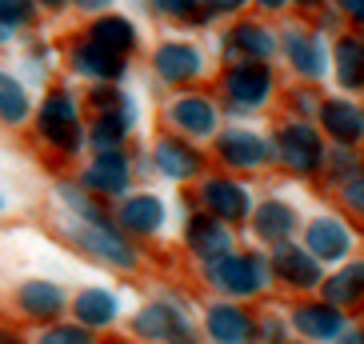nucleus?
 Wrapping results in <instances>:
<instances>
[{
	"label": "nucleus",
	"instance_id": "0eeeda50",
	"mask_svg": "<svg viewBox=\"0 0 364 344\" xmlns=\"http://www.w3.org/2000/svg\"><path fill=\"white\" fill-rule=\"evenodd\" d=\"M85 184L97 188V193H124V184H129V164H124V156L120 152H100L97 161L88 164Z\"/></svg>",
	"mask_w": 364,
	"mask_h": 344
},
{
	"label": "nucleus",
	"instance_id": "ea45409f",
	"mask_svg": "<svg viewBox=\"0 0 364 344\" xmlns=\"http://www.w3.org/2000/svg\"><path fill=\"white\" fill-rule=\"evenodd\" d=\"M0 344H16V340H12V336H9V333H0Z\"/></svg>",
	"mask_w": 364,
	"mask_h": 344
},
{
	"label": "nucleus",
	"instance_id": "6e6552de",
	"mask_svg": "<svg viewBox=\"0 0 364 344\" xmlns=\"http://www.w3.org/2000/svg\"><path fill=\"white\" fill-rule=\"evenodd\" d=\"M88 41L100 44V48L112 53V56H124V53L136 48V28H132L129 21H120V16H100V21L88 28Z\"/></svg>",
	"mask_w": 364,
	"mask_h": 344
},
{
	"label": "nucleus",
	"instance_id": "9d476101",
	"mask_svg": "<svg viewBox=\"0 0 364 344\" xmlns=\"http://www.w3.org/2000/svg\"><path fill=\"white\" fill-rule=\"evenodd\" d=\"M268 88H272V80H268V72L257 65H245V68H236V72H228V92H232V100L240 108L260 104V100L268 97Z\"/></svg>",
	"mask_w": 364,
	"mask_h": 344
},
{
	"label": "nucleus",
	"instance_id": "f257e3e1",
	"mask_svg": "<svg viewBox=\"0 0 364 344\" xmlns=\"http://www.w3.org/2000/svg\"><path fill=\"white\" fill-rule=\"evenodd\" d=\"M136 333L149 336V340H164V344H196L188 321H184L181 308L168 304V301H156V304H149V308H140Z\"/></svg>",
	"mask_w": 364,
	"mask_h": 344
},
{
	"label": "nucleus",
	"instance_id": "f8f14e48",
	"mask_svg": "<svg viewBox=\"0 0 364 344\" xmlns=\"http://www.w3.org/2000/svg\"><path fill=\"white\" fill-rule=\"evenodd\" d=\"M152 161H156V168L164 172V176H193V172H200V156H196L184 140H161L156 144V152H152Z\"/></svg>",
	"mask_w": 364,
	"mask_h": 344
},
{
	"label": "nucleus",
	"instance_id": "2f4dec72",
	"mask_svg": "<svg viewBox=\"0 0 364 344\" xmlns=\"http://www.w3.org/2000/svg\"><path fill=\"white\" fill-rule=\"evenodd\" d=\"M41 344H92V336L80 333V328H48L41 336Z\"/></svg>",
	"mask_w": 364,
	"mask_h": 344
},
{
	"label": "nucleus",
	"instance_id": "a19ab883",
	"mask_svg": "<svg viewBox=\"0 0 364 344\" xmlns=\"http://www.w3.org/2000/svg\"><path fill=\"white\" fill-rule=\"evenodd\" d=\"M0 41H9V28H4V24H0Z\"/></svg>",
	"mask_w": 364,
	"mask_h": 344
},
{
	"label": "nucleus",
	"instance_id": "473e14b6",
	"mask_svg": "<svg viewBox=\"0 0 364 344\" xmlns=\"http://www.w3.org/2000/svg\"><path fill=\"white\" fill-rule=\"evenodd\" d=\"M161 12H168V16H184V12L193 9V0H152Z\"/></svg>",
	"mask_w": 364,
	"mask_h": 344
},
{
	"label": "nucleus",
	"instance_id": "bb28decb",
	"mask_svg": "<svg viewBox=\"0 0 364 344\" xmlns=\"http://www.w3.org/2000/svg\"><path fill=\"white\" fill-rule=\"evenodd\" d=\"M336 60H341V80L344 85L360 88L364 85V44L360 41H341Z\"/></svg>",
	"mask_w": 364,
	"mask_h": 344
},
{
	"label": "nucleus",
	"instance_id": "412c9836",
	"mask_svg": "<svg viewBox=\"0 0 364 344\" xmlns=\"http://www.w3.org/2000/svg\"><path fill=\"white\" fill-rule=\"evenodd\" d=\"M289 56H292V65L300 68V76H324V68H328V60H324V48L316 41H309V36H300V33H292L289 36Z\"/></svg>",
	"mask_w": 364,
	"mask_h": 344
},
{
	"label": "nucleus",
	"instance_id": "5701e85b",
	"mask_svg": "<svg viewBox=\"0 0 364 344\" xmlns=\"http://www.w3.org/2000/svg\"><path fill=\"white\" fill-rule=\"evenodd\" d=\"M117 296L105 289H85L80 296H76V316L85 324H108L112 316H117Z\"/></svg>",
	"mask_w": 364,
	"mask_h": 344
},
{
	"label": "nucleus",
	"instance_id": "cd10ccee",
	"mask_svg": "<svg viewBox=\"0 0 364 344\" xmlns=\"http://www.w3.org/2000/svg\"><path fill=\"white\" fill-rule=\"evenodd\" d=\"M360 292H364V264H353V269H344L341 276L328 284V301L348 304V301H356Z\"/></svg>",
	"mask_w": 364,
	"mask_h": 344
},
{
	"label": "nucleus",
	"instance_id": "9b49d317",
	"mask_svg": "<svg viewBox=\"0 0 364 344\" xmlns=\"http://www.w3.org/2000/svg\"><path fill=\"white\" fill-rule=\"evenodd\" d=\"M156 72L164 80H188L200 72V53L193 44H164V48H156Z\"/></svg>",
	"mask_w": 364,
	"mask_h": 344
},
{
	"label": "nucleus",
	"instance_id": "aec40b11",
	"mask_svg": "<svg viewBox=\"0 0 364 344\" xmlns=\"http://www.w3.org/2000/svg\"><path fill=\"white\" fill-rule=\"evenodd\" d=\"M188 244L200 252V257L216 260V257H228V232L216 220H208V216H196L193 228H188Z\"/></svg>",
	"mask_w": 364,
	"mask_h": 344
},
{
	"label": "nucleus",
	"instance_id": "58836bf2",
	"mask_svg": "<svg viewBox=\"0 0 364 344\" xmlns=\"http://www.w3.org/2000/svg\"><path fill=\"white\" fill-rule=\"evenodd\" d=\"M260 4H264V9H277V4H284V0H260Z\"/></svg>",
	"mask_w": 364,
	"mask_h": 344
},
{
	"label": "nucleus",
	"instance_id": "c756f323",
	"mask_svg": "<svg viewBox=\"0 0 364 344\" xmlns=\"http://www.w3.org/2000/svg\"><path fill=\"white\" fill-rule=\"evenodd\" d=\"M236 44H240V48H245L248 56H268L272 48H277L272 33H264V28H257V24H248V28H240V33H236Z\"/></svg>",
	"mask_w": 364,
	"mask_h": 344
},
{
	"label": "nucleus",
	"instance_id": "4be33fe9",
	"mask_svg": "<svg viewBox=\"0 0 364 344\" xmlns=\"http://www.w3.org/2000/svg\"><path fill=\"white\" fill-rule=\"evenodd\" d=\"M28 112H33V104H28L24 85L16 80V76L0 72V120H9V124H24Z\"/></svg>",
	"mask_w": 364,
	"mask_h": 344
},
{
	"label": "nucleus",
	"instance_id": "f03ea898",
	"mask_svg": "<svg viewBox=\"0 0 364 344\" xmlns=\"http://www.w3.org/2000/svg\"><path fill=\"white\" fill-rule=\"evenodd\" d=\"M41 132L53 144L60 149H76L80 144V129H76V108H73V97L68 92H48L41 108Z\"/></svg>",
	"mask_w": 364,
	"mask_h": 344
},
{
	"label": "nucleus",
	"instance_id": "37998d69",
	"mask_svg": "<svg viewBox=\"0 0 364 344\" xmlns=\"http://www.w3.org/2000/svg\"><path fill=\"white\" fill-rule=\"evenodd\" d=\"M0 213H4V196H0Z\"/></svg>",
	"mask_w": 364,
	"mask_h": 344
},
{
	"label": "nucleus",
	"instance_id": "dca6fc26",
	"mask_svg": "<svg viewBox=\"0 0 364 344\" xmlns=\"http://www.w3.org/2000/svg\"><path fill=\"white\" fill-rule=\"evenodd\" d=\"M277 269H280V276L292 280L296 289H309V284H316V280H321L316 257H312V252H296L292 244H280V252H277Z\"/></svg>",
	"mask_w": 364,
	"mask_h": 344
},
{
	"label": "nucleus",
	"instance_id": "1a4fd4ad",
	"mask_svg": "<svg viewBox=\"0 0 364 344\" xmlns=\"http://www.w3.org/2000/svg\"><path fill=\"white\" fill-rule=\"evenodd\" d=\"M208 333H213L216 344H245L248 333H252V321L232 304H216L208 312Z\"/></svg>",
	"mask_w": 364,
	"mask_h": 344
},
{
	"label": "nucleus",
	"instance_id": "f3484780",
	"mask_svg": "<svg viewBox=\"0 0 364 344\" xmlns=\"http://www.w3.org/2000/svg\"><path fill=\"white\" fill-rule=\"evenodd\" d=\"M204 200H208L213 213L228 216V220L248 216V196H245V188L232 184V181H208V184H204Z\"/></svg>",
	"mask_w": 364,
	"mask_h": 344
},
{
	"label": "nucleus",
	"instance_id": "a211bd4d",
	"mask_svg": "<svg viewBox=\"0 0 364 344\" xmlns=\"http://www.w3.org/2000/svg\"><path fill=\"white\" fill-rule=\"evenodd\" d=\"M16 296H21V308L33 312V316H56L60 304H65V292L48 280H28V284H21Z\"/></svg>",
	"mask_w": 364,
	"mask_h": 344
},
{
	"label": "nucleus",
	"instance_id": "c03bdc74",
	"mask_svg": "<svg viewBox=\"0 0 364 344\" xmlns=\"http://www.w3.org/2000/svg\"><path fill=\"white\" fill-rule=\"evenodd\" d=\"M300 4H312V0H300Z\"/></svg>",
	"mask_w": 364,
	"mask_h": 344
},
{
	"label": "nucleus",
	"instance_id": "2eb2a0df",
	"mask_svg": "<svg viewBox=\"0 0 364 344\" xmlns=\"http://www.w3.org/2000/svg\"><path fill=\"white\" fill-rule=\"evenodd\" d=\"M172 120L181 124L184 132H193V136H208L216 129V108L200 97H184L172 104Z\"/></svg>",
	"mask_w": 364,
	"mask_h": 344
},
{
	"label": "nucleus",
	"instance_id": "423d86ee",
	"mask_svg": "<svg viewBox=\"0 0 364 344\" xmlns=\"http://www.w3.org/2000/svg\"><path fill=\"white\" fill-rule=\"evenodd\" d=\"M348 228L341 220H332V216H321V220H312L309 225V252L321 260H341L348 252Z\"/></svg>",
	"mask_w": 364,
	"mask_h": 344
},
{
	"label": "nucleus",
	"instance_id": "79ce46f5",
	"mask_svg": "<svg viewBox=\"0 0 364 344\" xmlns=\"http://www.w3.org/2000/svg\"><path fill=\"white\" fill-rule=\"evenodd\" d=\"M44 4H53V9H56V4H65V0H44Z\"/></svg>",
	"mask_w": 364,
	"mask_h": 344
},
{
	"label": "nucleus",
	"instance_id": "7c9ffc66",
	"mask_svg": "<svg viewBox=\"0 0 364 344\" xmlns=\"http://www.w3.org/2000/svg\"><path fill=\"white\" fill-rule=\"evenodd\" d=\"M33 21V0H0V24L16 28V24Z\"/></svg>",
	"mask_w": 364,
	"mask_h": 344
},
{
	"label": "nucleus",
	"instance_id": "c85d7f7f",
	"mask_svg": "<svg viewBox=\"0 0 364 344\" xmlns=\"http://www.w3.org/2000/svg\"><path fill=\"white\" fill-rule=\"evenodd\" d=\"M88 140H92L100 152H117L120 140H124V120L112 117V112H108V117H100L97 124H92V132H88Z\"/></svg>",
	"mask_w": 364,
	"mask_h": 344
},
{
	"label": "nucleus",
	"instance_id": "ddd939ff",
	"mask_svg": "<svg viewBox=\"0 0 364 344\" xmlns=\"http://www.w3.org/2000/svg\"><path fill=\"white\" fill-rule=\"evenodd\" d=\"M73 68L80 76H97V80H112V76H120V56L105 53L100 44L85 41L73 48Z\"/></svg>",
	"mask_w": 364,
	"mask_h": 344
},
{
	"label": "nucleus",
	"instance_id": "39448f33",
	"mask_svg": "<svg viewBox=\"0 0 364 344\" xmlns=\"http://www.w3.org/2000/svg\"><path fill=\"white\" fill-rule=\"evenodd\" d=\"M280 161L296 172H312L321 164V140L309 124H289L280 132Z\"/></svg>",
	"mask_w": 364,
	"mask_h": 344
},
{
	"label": "nucleus",
	"instance_id": "6ab92c4d",
	"mask_svg": "<svg viewBox=\"0 0 364 344\" xmlns=\"http://www.w3.org/2000/svg\"><path fill=\"white\" fill-rule=\"evenodd\" d=\"M220 156L228 164H236V168H248V164L268 161V144L260 136H252V132H232V136L220 140Z\"/></svg>",
	"mask_w": 364,
	"mask_h": 344
},
{
	"label": "nucleus",
	"instance_id": "e433bc0d",
	"mask_svg": "<svg viewBox=\"0 0 364 344\" xmlns=\"http://www.w3.org/2000/svg\"><path fill=\"white\" fill-rule=\"evenodd\" d=\"M341 344H364V333H344Z\"/></svg>",
	"mask_w": 364,
	"mask_h": 344
},
{
	"label": "nucleus",
	"instance_id": "72a5a7b5",
	"mask_svg": "<svg viewBox=\"0 0 364 344\" xmlns=\"http://www.w3.org/2000/svg\"><path fill=\"white\" fill-rule=\"evenodd\" d=\"M348 200H353V205L364 213V176H360L356 184H348Z\"/></svg>",
	"mask_w": 364,
	"mask_h": 344
},
{
	"label": "nucleus",
	"instance_id": "393cba45",
	"mask_svg": "<svg viewBox=\"0 0 364 344\" xmlns=\"http://www.w3.org/2000/svg\"><path fill=\"white\" fill-rule=\"evenodd\" d=\"M324 124L336 140H356L360 136V112L353 104H344V100H332L324 104Z\"/></svg>",
	"mask_w": 364,
	"mask_h": 344
},
{
	"label": "nucleus",
	"instance_id": "20e7f679",
	"mask_svg": "<svg viewBox=\"0 0 364 344\" xmlns=\"http://www.w3.org/2000/svg\"><path fill=\"white\" fill-rule=\"evenodd\" d=\"M208 276H213L225 292H236V296H245V292H252V289L264 284L260 260H240V257H216Z\"/></svg>",
	"mask_w": 364,
	"mask_h": 344
},
{
	"label": "nucleus",
	"instance_id": "f704fd0d",
	"mask_svg": "<svg viewBox=\"0 0 364 344\" xmlns=\"http://www.w3.org/2000/svg\"><path fill=\"white\" fill-rule=\"evenodd\" d=\"M341 9L348 16H356V21H364V0H341Z\"/></svg>",
	"mask_w": 364,
	"mask_h": 344
},
{
	"label": "nucleus",
	"instance_id": "c9c22d12",
	"mask_svg": "<svg viewBox=\"0 0 364 344\" xmlns=\"http://www.w3.org/2000/svg\"><path fill=\"white\" fill-rule=\"evenodd\" d=\"M245 0H213V9H225V12H232V9H240Z\"/></svg>",
	"mask_w": 364,
	"mask_h": 344
},
{
	"label": "nucleus",
	"instance_id": "b1692460",
	"mask_svg": "<svg viewBox=\"0 0 364 344\" xmlns=\"http://www.w3.org/2000/svg\"><path fill=\"white\" fill-rule=\"evenodd\" d=\"M296 328H300L304 336L328 340V336L344 333V321L336 316V308H300V312H296Z\"/></svg>",
	"mask_w": 364,
	"mask_h": 344
},
{
	"label": "nucleus",
	"instance_id": "a878e982",
	"mask_svg": "<svg viewBox=\"0 0 364 344\" xmlns=\"http://www.w3.org/2000/svg\"><path fill=\"white\" fill-rule=\"evenodd\" d=\"M292 225H296V216H292L289 205H264L257 213V232L264 240H284L292 232Z\"/></svg>",
	"mask_w": 364,
	"mask_h": 344
},
{
	"label": "nucleus",
	"instance_id": "4468645a",
	"mask_svg": "<svg viewBox=\"0 0 364 344\" xmlns=\"http://www.w3.org/2000/svg\"><path fill=\"white\" fill-rule=\"evenodd\" d=\"M164 220V205L156 196H132L120 205V225L129 232H156Z\"/></svg>",
	"mask_w": 364,
	"mask_h": 344
},
{
	"label": "nucleus",
	"instance_id": "4c0bfd02",
	"mask_svg": "<svg viewBox=\"0 0 364 344\" xmlns=\"http://www.w3.org/2000/svg\"><path fill=\"white\" fill-rule=\"evenodd\" d=\"M80 4H85V9H100V4H105V0H80Z\"/></svg>",
	"mask_w": 364,
	"mask_h": 344
},
{
	"label": "nucleus",
	"instance_id": "7ed1b4c3",
	"mask_svg": "<svg viewBox=\"0 0 364 344\" xmlns=\"http://www.w3.org/2000/svg\"><path fill=\"white\" fill-rule=\"evenodd\" d=\"M76 240H80L92 257H105V260H112V264H120V269H132V264H136V252H132V248L124 244V237L112 232L105 220H88V225H80L76 228Z\"/></svg>",
	"mask_w": 364,
	"mask_h": 344
}]
</instances>
